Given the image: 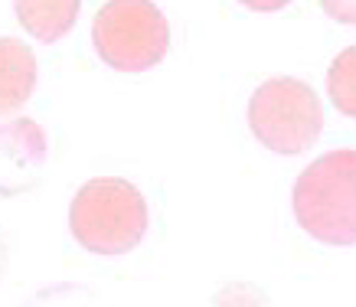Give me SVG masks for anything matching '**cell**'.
<instances>
[{
    "label": "cell",
    "mask_w": 356,
    "mask_h": 307,
    "mask_svg": "<svg viewBox=\"0 0 356 307\" xmlns=\"http://www.w3.org/2000/svg\"><path fill=\"white\" fill-rule=\"evenodd\" d=\"M248 128L268 151L284 157L304 154L324 128L321 99L301 78H268L252 92Z\"/></svg>",
    "instance_id": "277c9868"
},
{
    "label": "cell",
    "mask_w": 356,
    "mask_h": 307,
    "mask_svg": "<svg viewBox=\"0 0 356 307\" xmlns=\"http://www.w3.org/2000/svg\"><path fill=\"white\" fill-rule=\"evenodd\" d=\"M321 10L343 26H356V0H321Z\"/></svg>",
    "instance_id": "ba28073f"
},
{
    "label": "cell",
    "mask_w": 356,
    "mask_h": 307,
    "mask_svg": "<svg viewBox=\"0 0 356 307\" xmlns=\"http://www.w3.org/2000/svg\"><path fill=\"white\" fill-rule=\"evenodd\" d=\"M294 219L324 245H356V151L340 147L304 167L291 193Z\"/></svg>",
    "instance_id": "6da1fadb"
},
{
    "label": "cell",
    "mask_w": 356,
    "mask_h": 307,
    "mask_svg": "<svg viewBox=\"0 0 356 307\" xmlns=\"http://www.w3.org/2000/svg\"><path fill=\"white\" fill-rule=\"evenodd\" d=\"M69 229L95 255L131 252L147 232V203L128 180H88L69 206Z\"/></svg>",
    "instance_id": "7a4b0ae2"
},
{
    "label": "cell",
    "mask_w": 356,
    "mask_h": 307,
    "mask_svg": "<svg viewBox=\"0 0 356 307\" xmlns=\"http://www.w3.org/2000/svg\"><path fill=\"white\" fill-rule=\"evenodd\" d=\"M13 7L26 33L43 43H56L72 30L82 0H13Z\"/></svg>",
    "instance_id": "5b68a950"
},
{
    "label": "cell",
    "mask_w": 356,
    "mask_h": 307,
    "mask_svg": "<svg viewBox=\"0 0 356 307\" xmlns=\"http://www.w3.org/2000/svg\"><path fill=\"white\" fill-rule=\"evenodd\" d=\"M238 3H245L248 10H261V13H271V10H284L291 0H238Z\"/></svg>",
    "instance_id": "9c48e42d"
},
{
    "label": "cell",
    "mask_w": 356,
    "mask_h": 307,
    "mask_svg": "<svg viewBox=\"0 0 356 307\" xmlns=\"http://www.w3.org/2000/svg\"><path fill=\"white\" fill-rule=\"evenodd\" d=\"M92 43L111 69L147 72L170 49V26L151 0H108L92 20Z\"/></svg>",
    "instance_id": "3957f363"
},
{
    "label": "cell",
    "mask_w": 356,
    "mask_h": 307,
    "mask_svg": "<svg viewBox=\"0 0 356 307\" xmlns=\"http://www.w3.org/2000/svg\"><path fill=\"white\" fill-rule=\"evenodd\" d=\"M36 85V59L30 46L17 40H0V105L3 111L20 108Z\"/></svg>",
    "instance_id": "8992f818"
},
{
    "label": "cell",
    "mask_w": 356,
    "mask_h": 307,
    "mask_svg": "<svg viewBox=\"0 0 356 307\" xmlns=\"http://www.w3.org/2000/svg\"><path fill=\"white\" fill-rule=\"evenodd\" d=\"M327 92H330V101L334 108L346 118H356V46L343 49L330 63V72H327Z\"/></svg>",
    "instance_id": "52a82bcc"
}]
</instances>
